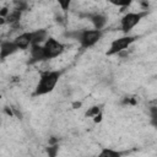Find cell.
<instances>
[{
  "label": "cell",
  "mask_w": 157,
  "mask_h": 157,
  "mask_svg": "<svg viewBox=\"0 0 157 157\" xmlns=\"http://www.w3.org/2000/svg\"><path fill=\"white\" fill-rule=\"evenodd\" d=\"M60 75L61 72L58 70H48V71L42 72L39 81L34 88V96H44V94L50 93L55 88L60 78Z\"/></svg>",
  "instance_id": "obj_1"
},
{
  "label": "cell",
  "mask_w": 157,
  "mask_h": 157,
  "mask_svg": "<svg viewBox=\"0 0 157 157\" xmlns=\"http://www.w3.org/2000/svg\"><path fill=\"white\" fill-rule=\"evenodd\" d=\"M103 36V31L102 29H83L76 33L75 39L80 43L81 48L83 49H88L91 47H93L96 43H98L101 40Z\"/></svg>",
  "instance_id": "obj_2"
},
{
  "label": "cell",
  "mask_w": 157,
  "mask_h": 157,
  "mask_svg": "<svg viewBox=\"0 0 157 157\" xmlns=\"http://www.w3.org/2000/svg\"><path fill=\"white\" fill-rule=\"evenodd\" d=\"M137 39L136 36H129V34H125L123 37H119L117 39H114L110 45H109V49L107 50V55H115V54H119L121 52H124L125 49H128L135 40Z\"/></svg>",
  "instance_id": "obj_3"
},
{
  "label": "cell",
  "mask_w": 157,
  "mask_h": 157,
  "mask_svg": "<svg viewBox=\"0 0 157 157\" xmlns=\"http://www.w3.org/2000/svg\"><path fill=\"white\" fill-rule=\"evenodd\" d=\"M146 15H147L146 11H144V12H128V13H125L121 17V20H120V28H121V31L125 34H128L142 20V17L146 16Z\"/></svg>",
  "instance_id": "obj_4"
},
{
  "label": "cell",
  "mask_w": 157,
  "mask_h": 157,
  "mask_svg": "<svg viewBox=\"0 0 157 157\" xmlns=\"http://www.w3.org/2000/svg\"><path fill=\"white\" fill-rule=\"evenodd\" d=\"M43 47H44V52H45L48 60L59 56L60 54H63V52L65 49V45L53 37H48L47 40L43 43Z\"/></svg>",
  "instance_id": "obj_5"
},
{
  "label": "cell",
  "mask_w": 157,
  "mask_h": 157,
  "mask_svg": "<svg viewBox=\"0 0 157 157\" xmlns=\"http://www.w3.org/2000/svg\"><path fill=\"white\" fill-rule=\"evenodd\" d=\"M29 54H31V59L33 63H40V61L48 60L43 44H32L29 47Z\"/></svg>",
  "instance_id": "obj_6"
},
{
  "label": "cell",
  "mask_w": 157,
  "mask_h": 157,
  "mask_svg": "<svg viewBox=\"0 0 157 157\" xmlns=\"http://www.w3.org/2000/svg\"><path fill=\"white\" fill-rule=\"evenodd\" d=\"M17 50H20V49H18V47L16 45V43L13 40H2L1 47H0V58H1V60H5L7 56L12 55Z\"/></svg>",
  "instance_id": "obj_7"
},
{
  "label": "cell",
  "mask_w": 157,
  "mask_h": 157,
  "mask_svg": "<svg viewBox=\"0 0 157 157\" xmlns=\"http://www.w3.org/2000/svg\"><path fill=\"white\" fill-rule=\"evenodd\" d=\"M13 42L16 43V45L18 47L20 50H25L28 47L32 45V32H23L21 34H18Z\"/></svg>",
  "instance_id": "obj_8"
},
{
  "label": "cell",
  "mask_w": 157,
  "mask_h": 157,
  "mask_svg": "<svg viewBox=\"0 0 157 157\" xmlns=\"http://www.w3.org/2000/svg\"><path fill=\"white\" fill-rule=\"evenodd\" d=\"M88 18L96 29H103L104 26L107 25V17L102 13H92L88 16Z\"/></svg>",
  "instance_id": "obj_9"
},
{
  "label": "cell",
  "mask_w": 157,
  "mask_h": 157,
  "mask_svg": "<svg viewBox=\"0 0 157 157\" xmlns=\"http://www.w3.org/2000/svg\"><path fill=\"white\" fill-rule=\"evenodd\" d=\"M48 38L45 29L32 31V44H43Z\"/></svg>",
  "instance_id": "obj_10"
},
{
  "label": "cell",
  "mask_w": 157,
  "mask_h": 157,
  "mask_svg": "<svg viewBox=\"0 0 157 157\" xmlns=\"http://www.w3.org/2000/svg\"><path fill=\"white\" fill-rule=\"evenodd\" d=\"M120 155H121V152L115 151V150H112V148H108V147L102 148V151L98 153L99 157H119Z\"/></svg>",
  "instance_id": "obj_11"
},
{
  "label": "cell",
  "mask_w": 157,
  "mask_h": 157,
  "mask_svg": "<svg viewBox=\"0 0 157 157\" xmlns=\"http://www.w3.org/2000/svg\"><path fill=\"white\" fill-rule=\"evenodd\" d=\"M21 18V10L18 9H15L13 11L9 12L7 16H6V20L9 23H15V22H18V20Z\"/></svg>",
  "instance_id": "obj_12"
},
{
  "label": "cell",
  "mask_w": 157,
  "mask_h": 157,
  "mask_svg": "<svg viewBox=\"0 0 157 157\" xmlns=\"http://www.w3.org/2000/svg\"><path fill=\"white\" fill-rule=\"evenodd\" d=\"M112 5L118 6V7H128L131 5L132 0H108Z\"/></svg>",
  "instance_id": "obj_13"
},
{
  "label": "cell",
  "mask_w": 157,
  "mask_h": 157,
  "mask_svg": "<svg viewBox=\"0 0 157 157\" xmlns=\"http://www.w3.org/2000/svg\"><path fill=\"white\" fill-rule=\"evenodd\" d=\"M150 121L153 126L157 128V107L150 108Z\"/></svg>",
  "instance_id": "obj_14"
},
{
  "label": "cell",
  "mask_w": 157,
  "mask_h": 157,
  "mask_svg": "<svg viewBox=\"0 0 157 157\" xmlns=\"http://www.w3.org/2000/svg\"><path fill=\"white\" fill-rule=\"evenodd\" d=\"M72 0H56L58 5L60 6V9L66 13L69 11V7H70V4H71Z\"/></svg>",
  "instance_id": "obj_15"
},
{
  "label": "cell",
  "mask_w": 157,
  "mask_h": 157,
  "mask_svg": "<svg viewBox=\"0 0 157 157\" xmlns=\"http://www.w3.org/2000/svg\"><path fill=\"white\" fill-rule=\"evenodd\" d=\"M99 114V108L98 107H92L86 112V117H96Z\"/></svg>",
  "instance_id": "obj_16"
}]
</instances>
